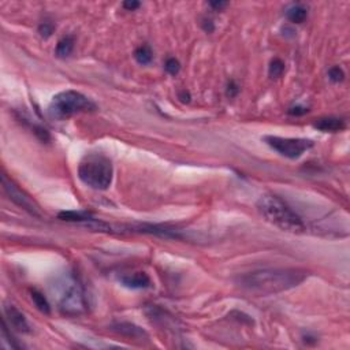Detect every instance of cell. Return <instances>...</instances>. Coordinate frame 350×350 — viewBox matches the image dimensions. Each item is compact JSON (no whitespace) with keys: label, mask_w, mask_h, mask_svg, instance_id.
Masks as SVG:
<instances>
[{"label":"cell","mask_w":350,"mask_h":350,"mask_svg":"<svg viewBox=\"0 0 350 350\" xmlns=\"http://www.w3.org/2000/svg\"><path fill=\"white\" fill-rule=\"evenodd\" d=\"M140 6H141V3H140V2L127 0V2H125V3H123V9H126L127 11H134V10H137Z\"/></svg>","instance_id":"cb8c5ba5"},{"label":"cell","mask_w":350,"mask_h":350,"mask_svg":"<svg viewBox=\"0 0 350 350\" xmlns=\"http://www.w3.org/2000/svg\"><path fill=\"white\" fill-rule=\"evenodd\" d=\"M113 163L103 154H88L78 166V178L95 190H107L113 184Z\"/></svg>","instance_id":"3957f363"},{"label":"cell","mask_w":350,"mask_h":350,"mask_svg":"<svg viewBox=\"0 0 350 350\" xmlns=\"http://www.w3.org/2000/svg\"><path fill=\"white\" fill-rule=\"evenodd\" d=\"M285 71V63L280 60V59H274L270 63V67H268V74L271 78H279L280 75L283 74Z\"/></svg>","instance_id":"ac0fdd59"},{"label":"cell","mask_w":350,"mask_h":350,"mask_svg":"<svg viewBox=\"0 0 350 350\" xmlns=\"http://www.w3.org/2000/svg\"><path fill=\"white\" fill-rule=\"evenodd\" d=\"M59 308L62 313L67 316H78L85 312L88 308V302L83 289L78 283H73L69 286L60 298Z\"/></svg>","instance_id":"52a82bcc"},{"label":"cell","mask_w":350,"mask_h":350,"mask_svg":"<svg viewBox=\"0 0 350 350\" xmlns=\"http://www.w3.org/2000/svg\"><path fill=\"white\" fill-rule=\"evenodd\" d=\"M329 78L330 81H333V82H341V81L345 79V73H343V70H342L341 67L334 66L329 70Z\"/></svg>","instance_id":"44dd1931"},{"label":"cell","mask_w":350,"mask_h":350,"mask_svg":"<svg viewBox=\"0 0 350 350\" xmlns=\"http://www.w3.org/2000/svg\"><path fill=\"white\" fill-rule=\"evenodd\" d=\"M134 58H136V60H137L140 64L146 66V64H149V63L152 62L154 54H152V50H150L149 47L141 46L138 47L137 50H136V52H134Z\"/></svg>","instance_id":"2e32d148"},{"label":"cell","mask_w":350,"mask_h":350,"mask_svg":"<svg viewBox=\"0 0 350 350\" xmlns=\"http://www.w3.org/2000/svg\"><path fill=\"white\" fill-rule=\"evenodd\" d=\"M55 25L51 21H42L40 25H38V33L40 36L44 38H48L51 34L54 33Z\"/></svg>","instance_id":"ffe728a7"},{"label":"cell","mask_w":350,"mask_h":350,"mask_svg":"<svg viewBox=\"0 0 350 350\" xmlns=\"http://www.w3.org/2000/svg\"><path fill=\"white\" fill-rule=\"evenodd\" d=\"M2 185H3V189H5L6 194L9 196V199L13 201L14 204H17L19 208L25 209L26 212L29 213V215H32V216H42L41 209H40V207L37 205V203H36L25 190H22L13 180H10L6 174L2 175Z\"/></svg>","instance_id":"8992f818"},{"label":"cell","mask_w":350,"mask_h":350,"mask_svg":"<svg viewBox=\"0 0 350 350\" xmlns=\"http://www.w3.org/2000/svg\"><path fill=\"white\" fill-rule=\"evenodd\" d=\"M113 330L115 333L121 334L123 337L133 338V339H145L148 338V334L138 325L133 323H117L113 325Z\"/></svg>","instance_id":"8fae6325"},{"label":"cell","mask_w":350,"mask_h":350,"mask_svg":"<svg viewBox=\"0 0 350 350\" xmlns=\"http://www.w3.org/2000/svg\"><path fill=\"white\" fill-rule=\"evenodd\" d=\"M264 141L272 149L288 159H298L312 148V140L307 138H283L278 136H266Z\"/></svg>","instance_id":"5b68a950"},{"label":"cell","mask_w":350,"mask_h":350,"mask_svg":"<svg viewBox=\"0 0 350 350\" xmlns=\"http://www.w3.org/2000/svg\"><path fill=\"white\" fill-rule=\"evenodd\" d=\"M313 126L316 127L317 130L320 132H324V133H335V132H341V130L345 129V121L341 119V118L335 117H327V118H320L317 119Z\"/></svg>","instance_id":"7c38bea8"},{"label":"cell","mask_w":350,"mask_h":350,"mask_svg":"<svg viewBox=\"0 0 350 350\" xmlns=\"http://www.w3.org/2000/svg\"><path fill=\"white\" fill-rule=\"evenodd\" d=\"M58 217L60 221L71 222V223H81V225L88 226L91 229L99 230V231H111V227L107 223L96 219L92 213L83 212V211H62V212H59Z\"/></svg>","instance_id":"ba28073f"},{"label":"cell","mask_w":350,"mask_h":350,"mask_svg":"<svg viewBox=\"0 0 350 350\" xmlns=\"http://www.w3.org/2000/svg\"><path fill=\"white\" fill-rule=\"evenodd\" d=\"M239 93V86H238V83L235 82V81H229V83H227V88H226V95H227V97H230V99H233V97H235Z\"/></svg>","instance_id":"7402d4cb"},{"label":"cell","mask_w":350,"mask_h":350,"mask_svg":"<svg viewBox=\"0 0 350 350\" xmlns=\"http://www.w3.org/2000/svg\"><path fill=\"white\" fill-rule=\"evenodd\" d=\"M2 337H3V342H5L9 347H11V349H21L22 347V346L14 339V337L9 331V325H7V321H6L5 319L2 321Z\"/></svg>","instance_id":"e0dca14e"},{"label":"cell","mask_w":350,"mask_h":350,"mask_svg":"<svg viewBox=\"0 0 350 350\" xmlns=\"http://www.w3.org/2000/svg\"><path fill=\"white\" fill-rule=\"evenodd\" d=\"M96 110V104L89 97L73 89L56 93L48 107L50 115L55 119H67L75 114L93 113Z\"/></svg>","instance_id":"277c9868"},{"label":"cell","mask_w":350,"mask_h":350,"mask_svg":"<svg viewBox=\"0 0 350 350\" xmlns=\"http://www.w3.org/2000/svg\"><path fill=\"white\" fill-rule=\"evenodd\" d=\"M5 320L9 321L10 327L17 330L19 333H30V325L26 320L25 315L14 305H6L5 307Z\"/></svg>","instance_id":"9c48e42d"},{"label":"cell","mask_w":350,"mask_h":350,"mask_svg":"<svg viewBox=\"0 0 350 350\" xmlns=\"http://www.w3.org/2000/svg\"><path fill=\"white\" fill-rule=\"evenodd\" d=\"M289 115H293V117H302L305 114L309 113L308 107H304V105H293L289 108Z\"/></svg>","instance_id":"603a6c76"},{"label":"cell","mask_w":350,"mask_h":350,"mask_svg":"<svg viewBox=\"0 0 350 350\" xmlns=\"http://www.w3.org/2000/svg\"><path fill=\"white\" fill-rule=\"evenodd\" d=\"M30 297H32V301L33 304L36 305V308L40 311L41 313H46V315H50L51 313V305L47 300V297L42 294L41 292L38 290H32L30 292Z\"/></svg>","instance_id":"9a60e30c"},{"label":"cell","mask_w":350,"mask_h":350,"mask_svg":"<svg viewBox=\"0 0 350 350\" xmlns=\"http://www.w3.org/2000/svg\"><path fill=\"white\" fill-rule=\"evenodd\" d=\"M125 288L133 289V290H141V289H148L150 288V278L146 275L145 272H133V274H127V275H123L119 279Z\"/></svg>","instance_id":"30bf717a"},{"label":"cell","mask_w":350,"mask_h":350,"mask_svg":"<svg viewBox=\"0 0 350 350\" xmlns=\"http://www.w3.org/2000/svg\"><path fill=\"white\" fill-rule=\"evenodd\" d=\"M286 17L289 21H292L293 24H302L308 17V7L301 3L290 6L286 10Z\"/></svg>","instance_id":"4fadbf2b"},{"label":"cell","mask_w":350,"mask_h":350,"mask_svg":"<svg viewBox=\"0 0 350 350\" xmlns=\"http://www.w3.org/2000/svg\"><path fill=\"white\" fill-rule=\"evenodd\" d=\"M203 29L207 32V33H211V32H213V24L211 21H207V19H204V22H203Z\"/></svg>","instance_id":"4316f807"},{"label":"cell","mask_w":350,"mask_h":350,"mask_svg":"<svg viewBox=\"0 0 350 350\" xmlns=\"http://www.w3.org/2000/svg\"><path fill=\"white\" fill-rule=\"evenodd\" d=\"M257 209L261 216L286 233L301 234L305 231L302 219L275 194H264L257 200Z\"/></svg>","instance_id":"7a4b0ae2"},{"label":"cell","mask_w":350,"mask_h":350,"mask_svg":"<svg viewBox=\"0 0 350 350\" xmlns=\"http://www.w3.org/2000/svg\"><path fill=\"white\" fill-rule=\"evenodd\" d=\"M209 7H212L215 11H222L227 7V2H209Z\"/></svg>","instance_id":"d4e9b609"},{"label":"cell","mask_w":350,"mask_h":350,"mask_svg":"<svg viewBox=\"0 0 350 350\" xmlns=\"http://www.w3.org/2000/svg\"><path fill=\"white\" fill-rule=\"evenodd\" d=\"M309 272L302 268H264L238 276L235 283L256 296H271L300 286Z\"/></svg>","instance_id":"6da1fadb"},{"label":"cell","mask_w":350,"mask_h":350,"mask_svg":"<svg viewBox=\"0 0 350 350\" xmlns=\"http://www.w3.org/2000/svg\"><path fill=\"white\" fill-rule=\"evenodd\" d=\"M164 69L170 75H177L181 70V64L175 58H168L164 63Z\"/></svg>","instance_id":"d6986e66"},{"label":"cell","mask_w":350,"mask_h":350,"mask_svg":"<svg viewBox=\"0 0 350 350\" xmlns=\"http://www.w3.org/2000/svg\"><path fill=\"white\" fill-rule=\"evenodd\" d=\"M178 97H180L182 103H189V101H190V99H192V97H190V93H189L188 91H181L180 95H178Z\"/></svg>","instance_id":"484cf974"},{"label":"cell","mask_w":350,"mask_h":350,"mask_svg":"<svg viewBox=\"0 0 350 350\" xmlns=\"http://www.w3.org/2000/svg\"><path fill=\"white\" fill-rule=\"evenodd\" d=\"M73 50H74V37L69 34L59 40L55 54L58 58H67V56H70Z\"/></svg>","instance_id":"5bb4252c"}]
</instances>
